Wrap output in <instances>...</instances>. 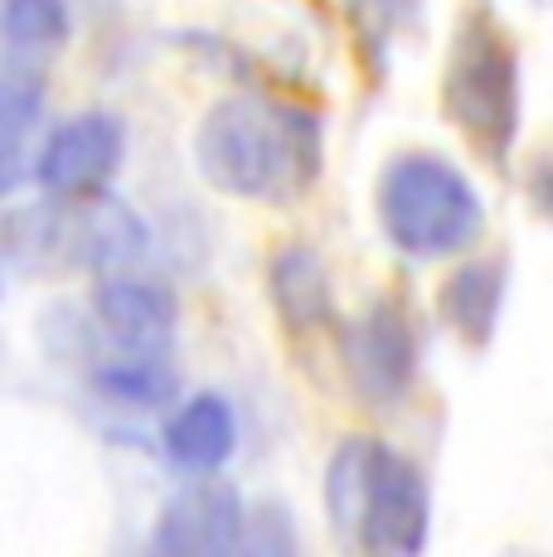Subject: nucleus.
<instances>
[{"label":"nucleus","mask_w":553,"mask_h":557,"mask_svg":"<svg viewBox=\"0 0 553 557\" xmlns=\"http://www.w3.org/2000/svg\"><path fill=\"white\" fill-rule=\"evenodd\" d=\"M195 160L223 195L286 203L316 185L321 132L306 112L268 98H223L195 136Z\"/></svg>","instance_id":"nucleus-1"},{"label":"nucleus","mask_w":553,"mask_h":557,"mask_svg":"<svg viewBox=\"0 0 553 557\" xmlns=\"http://www.w3.org/2000/svg\"><path fill=\"white\" fill-rule=\"evenodd\" d=\"M331 529L359 557H422L432 533L428 475L379 436H345L325 466Z\"/></svg>","instance_id":"nucleus-2"},{"label":"nucleus","mask_w":553,"mask_h":557,"mask_svg":"<svg viewBox=\"0 0 553 557\" xmlns=\"http://www.w3.org/2000/svg\"><path fill=\"white\" fill-rule=\"evenodd\" d=\"M379 223L408 257H452L486 228V203L471 180L442 156L408 151L389 160L379 180Z\"/></svg>","instance_id":"nucleus-3"},{"label":"nucleus","mask_w":553,"mask_h":557,"mask_svg":"<svg viewBox=\"0 0 553 557\" xmlns=\"http://www.w3.org/2000/svg\"><path fill=\"white\" fill-rule=\"evenodd\" d=\"M442 102L481 156H509L519 132V59L491 20H471L456 35L442 78Z\"/></svg>","instance_id":"nucleus-4"},{"label":"nucleus","mask_w":553,"mask_h":557,"mask_svg":"<svg viewBox=\"0 0 553 557\" xmlns=\"http://www.w3.org/2000/svg\"><path fill=\"white\" fill-rule=\"evenodd\" d=\"M345 373L359 398L369 403H398L418 379V335L403 306L379 301L369 306L355 325L345 330Z\"/></svg>","instance_id":"nucleus-5"},{"label":"nucleus","mask_w":553,"mask_h":557,"mask_svg":"<svg viewBox=\"0 0 553 557\" xmlns=\"http://www.w3.org/2000/svg\"><path fill=\"white\" fill-rule=\"evenodd\" d=\"M122 122L112 112H78L63 126H54V136L45 141V151L35 160V180L49 195L63 199H93L102 185L116 175L122 165Z\"/></svg>","instance_id":"nucleus-6"},{"label":"nucleus","mask_w":553,"mask_h":557,"mask_svg":"<svg viewBox=\"0 0 553 557\" xmlns=\"http://www.w3.org/2000/svg\"><path fill=\"white\" fill-rule=\"evenodd\" d=\"M243 523H248V509L238 490L223 480H199L161 509L156 557H238Z\"/></svg>","instance_id":"nucleus-7"},{"label":"nucleus","mask_w":553,"mask_h":557,"mask_svg":"<svg viewBox=\"0 0 553 557\" xmlns=\"http://www.w3.org/2000/svg\"><path fill=\"white\" fill-rule=\"evenodd\" d=\"M102 330L122 345V355H161L180 325L175 292L146 276H108L93 296Z\"/></svg>","instance_id":"nucleus-8"},{"label":"nucleus","mask_w":553,"mask_h":557,"mask_svg":"<svg viewBox=\"0 0 553 557\" xmlns=\"http://www.w3.org/2000/svg\"><path fill=\"white\" fill-rule=\"evenodd\" d=\"M161 446L175 470H189V475H214L219 466H229L233 446H238V417H233V403L219 398V393H195L189 403H180L170 412Z\"/></svg>","instance_id":"nucleus-9"},{"label":"nucleus","mask_w":553,"mask_h":557,"mask_svg":"<svg viewBox=\"0 0 553 557\" xmlns=\"http://www.w3.org/2000/svg\"><path fill=\"white\" fill-rule=\"evenodd\" d=\"M268 292H272L276 315H282V325L292 330V335H311V330H321L325 320H331V310H335L331 272H325L321 252L302 248V243H292V248H282L272 257Z\"/></svg>","instance_id":"nucleus-10"},{"label":"nucleus","mask_w":553,"mask_h":557,"mask_svg":"<svg viewBox=\"0 0 553 557\" xmlns=\"http://www.w3.org/2000/svg\"><path fill=\"white\" fill-rule=\"evenodd\" d=\"M505 282H509V267L500 257H476V262H462L446 276L438 306H442V320L466 345H486L495 335L500 306H505Z\"/></svg>","instance_id":"nucleus-11"},{"label":"nucleus","mask_w":553,"mask_h":557,"mask_svg":"<svg viewBox=\"0 0 553 557\" xmlns=\"http://www.w3.org/2000/svg\"><path fill=\"white\" fill-rule=\"evenodd\" d=\"M39 116H45V83L25 69H5L0 73V185L20 175Z\"/></svg>","instance_id":"nucleus-12"},{"label":"nucleus","mask_w":553,"mask_h":557,"mask_svg":"<svg viewBox=\"0 0 553 557\" xmlns=\"http://www.w3.org/2000/svg\"><path fill=\"white\" fill-rule=\"evenodd\" d=\"M93 388L122 407H165L180 393V379L161 355H122L93 373Z\"/></svg>","instance_id":"nucleus-13"},{"label":"nucleus","mask_w":553,"mask_h":557,"mask_svg":"<svg viewBox=\"0 0 553 557\" xmlns=\"http://www.w3.org/2000/svg\"><path fill=\"white\" fill-rule=\"evenodd\" d=\"M0 35L29 53L59 49L69 39V5L63 0H5L0 5Z\"/></svg>","instance_id":"nucleus-14"},{"label":"nucleus","mask_w":553,"mask_h":557,"mask_svg":"<svg viewBox=\"0 0 553 557\" xmlns=\"http://www.w3.org/2000/svg\"><path fill=\"white\" fill-rule=\"evenodd\" d=\"M238 557H296L292 513H286L282 505H262L258 513H248Z\"/></svg>","instance_id":"nucleus-15"},{"label":"nucleus","mask_w":553,"mask_h":557,"mask_svg":"<svg viewBox=\"0 0 553 557\" xmlns=\"http://www.w3.org/2000/svg\"><path fill=\"white\" fill-rule=\"evenodd\" d=\"M529 189H534V199H539V209L553 219V156L549 160H539L534 165V175H529Z\"/></svg>","instance_id":"nucleus-16"}]
</instances>
